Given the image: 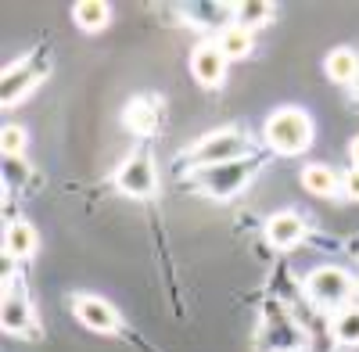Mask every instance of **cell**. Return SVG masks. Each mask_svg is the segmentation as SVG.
I'll list each match as a JSON object with an SVG mask.
<instances>
[{
  "mask_svg": "<svg viewBox=\"0 0 359 352\" xmlns=\"http://www.w3.org/2000/svg\"><path fill=\"white\" fill-rule=\"evenodd\" d=\"M266 144L280 155H298L313 140V119L302 108H280L266 119Z\"/></svg>",
  "mask_w": 359,
  "mask_h": 352,
  "instance_id": "obj_1",
  "label": "cell"
},
{
  "mask_svg": "<svg viewBox=\"0 0 359 352\" xmlns=\"http://www.w3.org/2000/svg\"><path fill=\"white\" fill-rule=\"evenodd\" d=\"M245 151V137L237 133V130H216V133H208L194 144V151H191V162L194 165H205V169H212V165H226V162H237Z\"/></svg>",
  "mask_w": 359,
  "mask_h": 352,
  "instance_id": "obj_2",
  "label": "cell"
},
{
  "mask_svg": "<svg viewBox=\"0 0 359 352\" xmlns=\"http://www.w3.org/2000/svg\"><path fill=\"white\" fill-rule=\"evenodd\" d=\"M255 169H259L255 158H237V162H226V165H212V169H205L201 187L212 194V198H233L237 191L252 180Z\"/></svg>",
  "mask_w": 359,
  "mask_h": 352,
  "instance_id": "obj_3",
  "label": "cell"
},
{
  "mask_svg": "<svg viewBox=\"0 0 359 352\" xmlns=\"http://www.w3.org/2000/svg\"><path fill=\"white\" fill-rule=\"evenodd\" d=\"M306 291L320 306H341L352 295V277L338 266H320L306 277Z\"/></svg>",
  "mask_w": 359,
  "mask_h": 352,
  "instance_id": "obj_4",
  "label": "cell"
},
{
  "mask_svg": "<svg viewBox=\"0 0 359 352\" xmlns=\"http://www.w3.org/2000/svg\"><path fill=\"white\" fill-rule=\"evenodd\" d=\"M115 184H118V191L130 194V198H151L155 187H158V172H155L151 155H130L123 162V169H118Z\"/></svg>",
  "mask_w": 359,
  "mask_h": 352,
  "instance_id": "obj_5",
  "label": "cell"
},
{
  "mask_svg": "<svg viewBox=\"0 0 359 352\" xmlns=\"http://www.w3.org/2000/svg\"><path fill=\"white\" fill-rule=\"evenodd\" d=\"M76 316L97 334H118V313L111 309V302H104L97 295H79L76 299Z\"/></svg>",
  "mask_w": 359,
  "mask_h": 352,
  "instance_id": "obj_6",
  "label": "cell"
},
{
  "mask_svg": "<svg viewBox=\"0 0 359 352\" xmlns=\"http://www.w3.org/2000/svg\"><path fill=\"white\" fill-rule=\"evenodd\" d=\"M4 331L8 334H18V338H25V334H36V316H33V302H29L25 295H18V291H11V284H8V291H4Z\"/></svg>",
  "mask_w": 359,
  "mask_h": 352,
  "instance_id": "obj_7",
  "label": "cell"
},
{
  "mask_svg": "<svg viewBox=\"0 0 359 352\" xmlns=\"http://www.w3.org/2000/svg\"><path fill=\"white\" fill-rule=\"evenodd\" d=\"M191 72L201 86H219L226 76V54L219 50V43H201L191 54Z\"/></svg>",
  "mask_w": 359,
  "mask_h": 352,
  "instance_id": "obj_8",
  "label": "cell"
},
{
  "mask_svg": "<svg viewBox=\"0 0 359 352\" xmlns=\"http://www.w3.org/2000/svg\"><path fill=\"white\" fill-rule=\"evenodd\" d=\"M302 233H306V223L298 212H277L266 223V241L273 248H294L302 241Z\"/></svg>",
  "mask_w": 359,
  "mask_h": 352,
  "instance_id": "obj_9",
  "label": "cell"
},
{
  "mask_svg": "<svg viewBox=\"0 0 359 352\" xmlns=\"http://www.w3.org/2000/svg\"><path fill=\"white\" fill-rule=\"evenodd\" d=\"M40 238H36V226L29 223V219H15L4 226V252L8 259H29L36 252Z\"/></svg>",
  "mask_w": 359,
  "mask_h": 352,
  "instance_id": "obj_10",
  "label": "cell"
},
{
  "mask_svg": "<svg viewBox=\"0 0 359 352\" xmlns=\"http://www.w3.org/2000/svg\"><path fill=\"white\" fill-rule=\"evenodd\" d=\"M40 69H33V65H11L8 72H4V90H0V94H4V104H18V97L22 94H29V90H33V86L40 83Z\"/></svg>",
  "mask_w": 359,
  "mask_h": 352,
  "instance_id": "obj_11",
  "label": "cell"
},
{
  "mask_svg": "<svg viewBox=\"0 0 359 352\" xmlns=\"http://www.w3.org/2000/svg\"><path fill=\"white\" fill-rule=\"evenodd\" d=\"M219 50L226 54V62H237V57H248L252 47H255V33L245 25H226L223 33H219Z\"/></svg>",
  "mask_w": 359,
  "mask_h": 352,
  "instance_id": "obj_12",
  "label": "cell"
},
{
  "mask_svg": "<svg viewBox=\"0 0 359 352\" xmlns=\"http://www.w3.org/2000/svg\"><path fill=\"white\" fill-rule=\"evenodd\" d=\"M108 22H111V8L104 0H79L76 4V25L83 33H101Z\"/></svg>",
  "mask_w": 359,
  "mask_h": 352,
  "instance_id": "obj_13",
  "label": "cell"
},
{
  "mask_svg": "<svg viewBox=\"0 0 359 352\" xmlns=\"http://www.w3.org/2000/svg\"><path fill=\"white\" fill-rule=\"evenodd\" d=\"M323 69H327V76H331L334 83H352L359 76V54L348 50V47H338V50L327 54Z\"/></svg>",
  "mask_w": 359,
  "mask_h": 352,
  "instance_id": "obj_14",
  "label": "cell"
},
{
  "mask_svg": "<svg viewBox=\"0 0 359 352\" xmlns=\"http://www.w3.org/2000/svg\"><path fill=\"white\" fill-rule=\"evenodd\" d=\"M302 184H306V191L316 194V198H331V194L338 191V172H334L331 165H306V169H302Z\"/></svg>",
  "mask_w": 359,
  "mask_h": 352,
  "instance_id": "obj_15",
  "label": "cell"
},
{
  "mask_svg": "<svg viewBox=\"0 0 359 352\" xmlns=\"http://www.w3.org/2000/svg\"><path fill=\"white\" fill-rule=\"evenodd\" d=\"M273 18V4L269 0H241L233 8V25H245V29H259Z\"/></svg>",
  "mask_w": 359,
  "mask_h": 352,
  "instance_id": "obj_16",
  "label": "cell"
},
{
  "mask_svg": "<svg viewBox=\"0 0 359 352\" xmlns=\"http://www.w3.org/2000/svg\"><path fill=\"white\" fill-rule=\"evenodd\" d=\"M331 334L341 345H359V309H341L331 324Z\"/></svg>",
  "mask_w": 359,
  "mask_h": 352,
  "instance_id": "obj_17",
  "label": "cell"
},
{
  "mask_svg": "<svg viewBox=\"0 0 359 352\" xmlns=\"http://www.w3.org/2000/svg\"><path fill=\"white\" fill-rule=\"evenodd\" d=\"M126 123H130L137 133H151V126H155L151 104H147V101H133V104L126 108Z\"/></svg>",
  "mask_w": 359,
  "mask_h": 352,
  "instance_id": "obj_18",
  "label": "cell"
},
{
  "mask_svg": "<svg viewBox=\"0 0 359 352\" xmlns=\"http://www.w3.org/2000/svg\"><path fill=\"white\" fill-rule=\"evenodd\" d=\"M0 151H4V158H18L25 151V130L22 126H4V133H0Z\"/></svg>",
  "mask_w": 359,
  "mask_h": 352,
  "instance_id": "obj_19",
  "label": "cell"
},
{
  "mask_svg": "<svg viewBox=\"0 0 359 352\" xmlns=\"http://www.w3.org/2000/svg\"><path fill=\"white\" fill-rule=\"evenodd\" d=\"M341 194L352 198V201H359V165H352V169L341 176Z\"/></svg>",
  "mask_w": 359,
  "mask_h": 352,
  "instance_id": "obj_20",
  "label": "cell"
},
{
  "mask_svg": "<svg viewBox=\"0 0 359 352\" xmlns=\"http://www.w3.org/2000/svg\"><path fill=\"white\" fill-rule=\"evenodd\" d=\"M348 158H352V165H359V137L348 140Z\"/></svg>",
  "mask_w": 359,
  "mask_h": 352,
  "instance_id": "obj_21",
  "label": "cell"
}]
</instances>
